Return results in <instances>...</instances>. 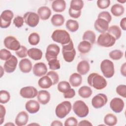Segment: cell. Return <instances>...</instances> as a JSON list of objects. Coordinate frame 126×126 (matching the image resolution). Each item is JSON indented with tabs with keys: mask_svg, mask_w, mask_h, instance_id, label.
I'll list each match as a JSON object with an SVG mask.
<instances>
[{
	"mask_svg": "<svg viewBox=\"0 0 126 126\" xmlns=\"http://www.w3.org/2000/svg\"><path fill=\"white\" fill-rule=\"evenodd\" d=\"M104 123L109 126H115L117 123V117L112 113H108L104 118Z\"/></svg>",
	"mask_w": 126,
	"mask_h": 126,
	"instance_id": "34",
	"label": "cell"
},
{
	"mask_svg": "<svg viewBox=\"0 0 126 126\" xmlns=\"http://www.w3.org/2000/svg\"><path fill=\"white\" fill-rule=\"evenodd\" d=\"M47 70L46 65L42 62L36 63L34 64L32 68L33 74L37 77H41L45 75Z\"/></svg>",
	"mask_w": 126,
	"mask_h": 126,
	"instance_id": "16",
	"label": "cell"
},
{
	"mask_svg": "<svg viewBox=\"0 0 126 126\" xmlns=\"http://www.w3.org/2000/svg\"><path fill=\"white\" fill-rule=\"evenodd\" d=\"M51 38L56 42L62 45L68 44L71 39L69 33L64 30H56L52 34Z\"/></svg>",
	"mask_w": 126,
	"mask_h": 126,
	"instance_id": "2",
	"label": "cell"
},
{
	"mask_svg": "<svg viewBox=\"0 0 126 126\" xmlns=\"http://www.w3.org/2000/svg\"><path fill=\"white\" fill-rule=\"evenodd\" d=\"M51 14V9L46 6H41L37 10V14L42 20H48L50 17Z\"/></svg>",
	"mask_w": 126,
	"mask_h": 126,
	"instance_id": "21",
	"label": "cell"
},
{
	"mask_svg": "<svg viewBox=\"0 0 126 126\" xmlns=\"http://www.w3.org/2000/svg\"><path fill=\"white\" fill-rule=\"evenodd\" d=\"M60 51V48L59 46L55 44H49L46 48V51L45 53V58L47 61L54 59H57L58 55Z\"/></svg>",
	"mask_w": 126,
	"mask_h": 126,
	"instance_id": "9",
	"label": "cell"
},
{
	"mask_svg": "<svg viewBox=\"0 0 126 126\" xmlns=\"http://www.w3.org/2000/svg\"><path fill=\"white\" fill-rule=\"evenodd\" d=\"M17 56L20 58H24L28 55V50L27 48L23 45H21L20 48L17 51H15Z\"/></svg>",
	"mask_w": 126,
	"mask_h": 126,
	"instance_id": "43",
	"label": "cell"
},
{
	"mask_svg": "<svg viewBox=\"0 0 126 126\" xmlns=\"http://www.w3.org/2000/svg\"><path fill=\"white\" fill-rule=\"evenodd\" d=\"M116 40L108 32L101 33L98 37L97 44L102 47H109L113 46Z\"/></svg>",
	"mask_w": 126,
	"mask_h": 126,
	"instance_id": "7",
	"label": "cell"
},
{
	"mask_svg": "<svg viewBox=\"0 0 126 126\" xmlns=\"http://www.w3.org/2000/svg\"><path fill=\"white\" fill-rule=\"evenodd\" d=\"M4 126H15V125H14V124H13V123H10V122H9L8 123L5 124L4 125Z\"/></svg>",
	"mask_w": 126,
	"mask_h": 126,
	"instance_id": "57",
	"label": "cell"
},
{
	"mask_svg": "<svg viewBox=\"0 0 126 126\" xmlns=\"http://www.w3.org/2000/svg\"><path fill=\"white\" fill-rule=\"evenodd\" d=\"M10 98V94L5 90H1L0 92V102L1 104H5L9 101Z\"/></svg>",
	"mask_w": 126,
	"mask_h": 126,
	"instance_id": "40",
	"label": "cell"
},
{
	"mask_svg": "<svg viewBox=\"0 0 126 126\" xmlns=\"http://www.w3.org/2000/svg\"><path fill=\"white\" fill-rule=\"evenodd\" d=\"M0 125H1L4 120V117L6 114V109L4 106L0 105Z\"/></svg>",
	"mask_w": 126,
	"mask_h": 126,
	"instance_id": "50",
	"label": "cell"
},
{
	"mask_svg": "<svg viewBox=\"0 0 126 126\" xmlns=\"http://www.w3.org/2000/svg\"><path fill=\"white\" fill-rule=\"evenodd\" d=\"M69 83L73 87H77L81 85L82 78L81 74L78 73H73L69 77Z\"/></svg>",
	"mask_w": 126,
	"mask_h": 126,
	"instance_id": "26",
	"label": "cell"
},
{
	"mask_svg": "<svg viewBox=\"0 0 126 126\" xmlns=\"http://www.w3.org/2000/svg\"><path fill=\"white\" fill-rule=\"evenodd\" d=\"M68 13L70 17H71L73 18H75V19H77V18H78L81 16V11H74V10H73L69 8Z\"/></svg>",
	"mask_w": 126,
	"mask_h": 126,
	"instance_id": "51",
	"label": "cell"
},
{
	"mask_svg": "<svg viewBox=\"0 0 126 126\" xmlns=\"http://www.w3.org/2000/svg\"><path fill=\"white\" fill-rule=\"evenodd\" d=\"M42 51L38 48H32L28 50V55L34 61L40 60L42 57Z\"/></svg>",
	"mask_w": 126,
	"mask_h": 126,
	"instance_id": "25",
	"label": "cell"
},
{
	"mask_svg": "<svg viewBox=\"0 0 126 126\" xmlns=\"http://www.w3.org/2000/svg\"><path fill=\"white\" fill-rule=\"evenodd\" d=\"M124 11L125 8L121 4L116 3L112 5L111 8V12L112 14L116 17L121 16L124 14Z\"/></svg>",
	"mask_w": 126,
	"mask_h": 126,
	"instance_id": "32",
	"label": "cell"
},
{
	"mask_svg": "<svg viewBox=\"0 0 126 126\" xmlns=\"http://www.w3.org/2000/svg\"><path fill=\"white\" fill-rule=\"evenodd\" d=\"M110 3V0H98L96 2V4L99 8L105 9L109 6Z\"/></svg>",
	"mask_w": 126,
	"mask_h": 126,
	"instance_id": "46",
	"label": "cell"
},
{
	"mask_svg": "<svg viewBox=\"0 0 126 126\" xmlns=\"http://www.w3.org/2000/svg\"><path fill=\"white\" fill-rule=\"evenodd\" d=\"M19 67L21 72L25 73H29L32 67L31 61L27 58H23L20 61Z\"/></svg>",
	"mask_w": 126,
	"mask_h": 126,
	"instance_id": "20",
	"label": "cell"
},
{
	"mask_svg": "<svg viewBox=\"0 0 126 126\" xmlns=\"http://www.w3.org/2000/svg\"><path fill=\"white\" fill-rule=\"evenodd\" d=\"M124 55L123 52L120 50H114L111 51L109 53V57L113 60H120Z\"/></svg>",
	"mask_w": 126,
	"mask_h": 126,
	"instance_id": "39",
	"label": "cell"
},
{
	"mask_svg": "<svg viewBox=\"0 0 126 126\" xmlns=\"http://www.w3.org/2000/svg\"><path fill=\"white\" fill-rule=\"evenodd\" d=\"M49 68L52 70H57L60 68L61 65L60 61L58 59H54L48 62Z\"/></svg>",
	"mask_w": 126,
	"mask_h": 126,
	"instance_id": "41",
	"label": "cell"
},
{
	"mask_svg": "<svg viewBox=\"0 0 126 126\" xmlns=\"http://www.w3.org/2000/svg\"><path fill=\"white\" fill-rule=\"evenodd\" d=\"M46 75L49 76L52 80L53 82V85H54L58 83L59 77L56 72L54 71H50L47 73Z\"/></svg>",
	"mask_w": 126,
	"mask_h": 126,
	"instance_id": "44",
	"label": "cell"
},
{
	"mask_svg": "<svg viewBox=\"0 0 126 126\" xmlns=\"http://www.w3.org/2000/svg\"><path fill=\"white\" fill-rule=\"evenodd\" d=\"M62 54L65 62L70 63L74 60L76 55V51L72 40L68 44L63 45Z\"/></svg>",
	"mask_w": 126,
	"mask_h": 126,
	"instance_id": "3",
	"label": "cell"
},
{
	"mask_svg": "<svg viewBox=\"0 0 126 126\" xmlns=\"http://www.w3.org/2000/svg\"><path fill=\"white\" fill-rule=\"evenodd\" d=\"M107 96L104 94H98L93 97L92 99V104L96 109L103 107L107 102Z\"/></svg>",
	"mask_w": 126,
	"mask_h": 126,
	"instance_id": "12",
	"label": "cell"
},
{
	"mask_svg": "<svg viewBox=\"0 0 126 126\" xmlns=\"http://www.w3.org/2000/svg\"><path fill=\"white\" fill-rule=\"evenodd\" d=\"M0 69H1V74H0V77H1L2 76V75H3V68H2V67L1 66H0Z\"/></svg>",
	"mask_w": 126,
	"mask_h": 126,
	"instance_id": "58",
	"label": "cell"
},
{
	"mask_svg": "<svg viewBox=\"0 0 126 126\" xmlns=\"http://www.w3.org/2000/svg\"><path fill=\"white\" fill-rule=\"evenodd\" d=\"M25 108L29 113L31 114H34L39 110L40 105L36 100H30L26 103Z\"/></svg>",
	"mask_w": 126,
	"mask_h": 126,
	"instance_id": "18",
	"label": "cell"
},
{
	"mask_svg": "<svg viewBox=\"0 0 126 126\" xmlns=\"http://www.w3.org/2000/svg\"><path fill=\"white\" fill-rule=\"evenodd\" d=\"M78 93L79 96L83 98H87L91 96L93 91L90 87L83 86L79 88Z\"/></svg>",
	"mask_w": 126,
	"mask_h": 126,
	"instance_id": "30",
	"label": "cell"
},
{
	"mask_svg": "<svg viewBox=\"0 0 126 126\" xmlns=\"http://www.w3.org/2000/svg\"><path fill=\"white\" fill-rule=\"evenodd\" d=\"M125 106V103L122 99L119 97H115L113 98L110 102V107L112 110L116 113L121 112Z\"/></svg>",
	"mask_w": 126,
	"mask_h": 126,
	"instance_id": "14",
	"label": "cell"
},
{
	"mask_svg": "<svg viewBox=\"0 0 126 126\" xmlns=\"http://www.w3.org/2000/svg\"><path fill=\"white\" fill-rule=\"evenodd\" d=\"M12 54L10 51L5 49H2L0 51V58L2 61H7L11 58Z\"/></svg>",
	"mask_w": 126,
	"mask_h": 126,
	"instance_id": "42",
	"label": "cell"
},
{
	"mask_svg": "<svg viewBox=\"0 0 126 126\" xmlns=\"http://www.w3.org/2000/svg\"><path fill=\"white\" fill-rule=\"evenodd\" d=\"M83 40L87 41L90 43L92 45L94 44L95 41L96 35L95 33L91 30H88L85 32L83 35Z\"/></svg>",
	"mask_w": 126,
	"mask_h": 126,
	"instance_id": "31",
	"label": "cell"
},
{
	"mask_svg": "<svg viewBox=\"0 0 126 126\" xmlns=\"http://www.w3.org/2000/svg\"><path fill=\"white\" fill-rule=\"evenodd\" d=\"M25 23L32 28L35 27L39 22V17L37 14L33 12H28L24 15Z\"/></svg>",
	"mask_w": 126,
	"mask_h": 126,
	"instance_id": "10",
	"label": "cell"
},
{
	"mask_svg": "<svg viewBox=\"0 0 126 126\" xmlns=\"http://www.w3.org/2000/svg\"><path fill=\"white\" fill-rule=\"evenodd\" d=\"M78 125L79 126H93L91 122H90L89 121L86 120H84L81 121L79 123Z\"/></svg>",
	"mask_w": 126,
	"mask_h": 126,
	"instance_id": "53",
	"label": "cell"
},
{
	"mask_svg": "<svg viewBox=\"0 0 126 126\" xmlns=\"http://www.w3.org/2000/svg\"><path fill=\"white\" fill-rule=\"evenodd\" d=\"M75 95V92L73 89H71L67 93L63 94V96L65 98H71Z\"/></svg>",
	"mask_w": 126,
	"mask_h": 126,
	"instance_id": "52",
	"label": "cell"
},
{
	"mask_svg": "<svg viewBox=\"0 0 126 126\" xmlns=\"http://www.w3.org/2000/svg\"><path fill=\"white\" fill-rule=\"evenodd\" d=\"M14 14L10 10H5L0 14V24L1 28L6 29L11 24V20L13 18Z\"/></svg>",
	"mask_w": 126,
	"mask_h": 126,
	"instance_id": "8",
	"label": "cell"
},
{
	"mask_svg": "<svg viewBox=\"0 0 126 126\" xmlns=\"http://www.w3.org/2000/svg\"><path fill=\"white\" fill-rule=\"evenodd\" d=\"M38 94L37 89L33 86H27L22 88L20 91V95L24 98H33Z\"/></svg>",
	"mask_w": 126,
	"mask_h": 126,
	"instance_id": "13",
	"label": "cell"
},
{
	"mask_svg": "<svg viewBox=\"0 0 126 126\" xmlns=\"http://www.w3.org/2000/svg\"><path fill=\"white\" fill-rule=\"evenodd\" d=\"M51 126H63V124L61 122L58 121V120H55L54 121L52 122V123L51 124Z\"/></svg>",
	"mask_w": 126,
	"mask_h": 126,
	"instance_id": "56",
	"label": "cell"
},
{
	"mask_svg": "<svg viewBox=\"0 0 126 126\" xmlns=\"http://www.w3.org/2000/svg\"><path fill=\"white\" fill-rule=\"evenodd\" d=\"M37 96L38 101L43 105L47 104L50 100V94L46 90L39 91Z\"/></svg>",
	"mask_w": 126,
	"mask_h": 126,
	"instance_id": "22",
	"label": "cell"
},
{
	"mask_svg": "<svg viewBox=\"0 0 126 126\" xmlns=\"http://www.w3.org/2000/svg\"><path fill=\"white\" fill-rule=\"evenodd\" d=\"M5 47L8 49L17 51L21 47L19 41L14 36H8L6 37L3 41Z\"/></svg>",
	"mask_w": 126,
	"mask_h": 126,
	"instance_id": "11",
	"label": "cell"
},
{
	"mask_svg": "<svg viewBox=\"0 0 126 126\" xmlns=\"http://www.w3.org/2000/svg\"><path fill=\"white\" fill-rule=\"evenodd\" d=\"M71 108L72 106L70 101H63L56 106L55 109L56 115L60 119L64 118L70 113Z\"/></svg>",
	"mask_w": 126,
	"mask_h": 126,
	"instance_id": "5",
	"label": "cell"
},
{
	"mask_svg": "<svg viewBox=\"0 0 126 126\" xmlns=\"http://www.w3.org/2000/svg\"><path fill=\"white\" fill-rule=\"evenodd\" d=\"M100 67L103 75L106 78H111L114 75L115 68L114 63L110 60L107 59L103 60L100 63Z\"/></svg>",
	"mask_w": 126,
	"mask_h": 126,
	"instance_id": "6",
	"label": "cell"
},
{
	"mask_svg": "<svg viewBox=\"0 0 126 126\" xmlns=\"http://www.w3.org/2000/svg\"><path fill=\"white\" fill-rule=\"evenodd\" d=\"M121 73L124 77L126 76V63H124L121 66Z\"/></svg>",
	"mask_w": 126,
	"mask_h": 126,
	"instance_id": "54",
	"label": "cell"
},
{
	"mask_svg": "<svg viewBox=\"0 0 126 126\" xmlns=\"http://www.w3.org/2000/svg\"><path fill=\"white\" fill-rule=\"evenodd\" d=\"M72 110L74 113L80 118L86 117L89 113L88 106L81 100H78L74 102Z\"/></svg>",
	"mask_w": 126,
	"mask_h": 126,
	"instance_id": "4",
	"label": "cell"
},
{
	"mask_svg": "<svg viewBox=\"0 0 126 126\" xmlns=\"http://www.w3.org/2000/svg\"><path fill=\"white\" fill-rule=\"evenodd\" d=\"M39 125L38 124H29V125Z\"/></svg>",
	"mask_w": 126,
	"mask_h": 126,
	"instance_id": "60",
	"label": "cell"
},
{
	"mask_svg": "<svg viewBox=\"0 0 126 126\" xmlns=\"http://www.w3.org/2000/svg\"><path fill=\"white\" fill-rule=\"evenodd\" d=\"M84 6V2L82 0H72L70 1L69 9L73 10L81 11Z\"/></svg>",
	"mask_w": 126,
	"mask_h": 126,
	"instance_id": "36",
	"label": "cell"
},
{
	"mask_svg": "<svg viewBox=\"0 0 126 126\" xmlns=\"http://www.w3.org/2000/svg\"><path fill=\"white\" fill-rule=\"evenodd\" d=\"M18 63V60L14 55H12L11 58L6 61L4 63L3 68L7 73L13 72L16 68Z\"/></svg>",
	"mask_w": 126,
	"mask_h": 126,
	"instance_id": "15",
	"label": "cell"
},
{
	"mask_svg": "<svg viewBox=\"0 0 126 126\" xmlns=\"http://www.w3.org/2000/svg\"><path fill=\"white\" fill-rule=\"evenodd\" d=\"M57 88L60 92L63 94L67 93L71 89L69 83L65 81H62L58 83Z\"/></svg>",
	"mask_w": 126,
	"mask_h": 126,
	"instance_id": "37",
	"label": "cell"
},
{
	"mask_svg": "<svg viewBox=\"0 0 126 126\" xmlns=\"http://www.w3.org/2000/svg\"><path fill=\"white\" fill-rule=\"evenodd\" d=\"M64 125L65 126H76L78 125L77 120L74 117H69L65 121Z\"/></svg>",
	"mask_w": 126,
	"mask_h": 126,
	"instance_id": "48",
	"label": "cell"
},
{
	"mask_svg": "<svg viewBox=\"0 0 126 126\" xmlns=\"http://www.w3.org/2000/svg\"><path fill=\"white\" fill-rule=\"evenodd\" d=\"M38 85L41 88L48 89L53 85V82L49 76L45 75L38 80Z\"/></svg>",
	"mask_w": 126,
	"mask_h": 126,
	"instance_id": "27",
	"label": "cell"
},
{
	"mask_svg": "<svg viewBox=\"0 0 126 126\" xmlns=\"http://www.w3.org/2000/svg\"><path fill=\"white\" fill-rule=\"evenodd\" d=\"M98 18H102L105 20L106 21L109 23L112 20V17L109 12L104 11L99 13L97 16Z\"/></svg>",
	"mask_w": 126,
	"mask_h": 126,
	"instance_id": "47",
	"label": "cell"
},
{
	"mask_svg": "<svg viewBox=\"0 0 126 126\" xmlns=\"http://www.w3.org/2000/svg\"><path fill=\"white\" fill-rule=\"evenodd\" d=\"M120 26L124 31L126 30V18L124 17L121 20Z\"/></svg>",
	"mask_w": 126,
	"mask_h": 126,
	"instance_id": "55",
	"label": "cell"
},
{
	"mask_svg": "<svg viewBox=\"0 0 126 126\" xmlns=\"http://www.w3.org/2000/svg\"><path fill=\"white\" fill-rule=\"evenodd\" d=\"M116 93L124 98L126 97V86L125 85H120L116 89Z\"/></svg>",
	"mask_w": 126,
	"mask_h": 126,
	"instance_id": "45",
	"label": "cell"
},
{
	"mask_svg": "<svg viewBox=\"0 0 126 126\" xmlns=\"http://www.w3.org/2000/svg\"><path fill=\"white\" fill-rule=\"evenodd\" d=\"M52 9L56 12H62L66 8V2L64 0H56L52 3Z\"/></svg>",
	"mask_w": 126,
	"mask_h": 126,
	"instance_id": "24",
	"label": "cell"
},
{
	"mask_svg": "<svg viewBox=\"0 0 126 126\" xmlns=\"http://www.w3.org/2000/svg\"><path fill=\"white\" fill-rule=\"evenodd\" d=\"M29 120V115L25 111L19 112L16 117L15 123L18 126H23L26 125Z\"/></svg>",
	"mask_w": 126,
	"mask_h": 126,
	"instance_id": "19",
	"label": "cell"
},
{
	"mask_svg": "<svg viewBox=\"0 0 126 126\" xmlns=\"http://www.w3.org/2000/svg\"><path fill=\"white\" fill-rule=\"evenodd\" d=\"M108 33L113 36L116 40L119 39L122 34V31L120 27L117 25H112L109 27Z\"/></svg>",
	"mask_w": 126,
	"mask_h": 126,
	"instance_id": "29",
	"label": "cell"
},
{
	"mask_svg": "<svg viewBox=\"0 0 126 126\" xmlns=\"http://www.w3.org/2000/svg\"><path fill=\"white\" fill-rule=\"evenodd\" d=\"M87 82L89 86L99 90L104 89L107 85L106 79L95 72L92 73L88 76Z\"/></svg>",
	"mask_w": 126,
	"mask_h": 126,
	"instance_id": "1",
	"label": "cell"
},
{
	"mask_svg": "<svg viewBox=\"0 0 126 126\" xmlns=\"http://www.w3.org/2000/svg\"><path fill=\"white\" fill-rule=\"evenodd\" d=\"M65 26L70 32H76L79 27L78 22L72 19H68L66 22Z\"/></svg>",
	"mask_w": 126,
	"mask_h": 126,
	"instance_id": "35",
	"label": "cell"
},
{
	"mask_svg": "<svg viewBox=\"0 0 126 126\" xmlns=\"http://www.w3.org/2000/svg\"><path fill=\"white\" fill-rule=\"evenodd\" d=\"M24 20L23 17L20 16H17L16 17H15L13 21L14 25L18 28L22 27L24 24Z\"/></svg>",
	"mask_w": 126,
	"mask_h": 126,
	"instance_id": "49",
	"label": "cell"
},
{
	"mask_svg": "<svg viewBox=\"0 0 126 126\" xmlns=\"http://www.w3.org/2000/svg\"><path fill=\"white\" fill-rule=\"evenodd\" d=\"M90 64L88 61L83 60L80 61L77 64V71L81 75L86 74L90 70Z\"/></svg>",
	"mask_w": 126,
	"mask_h": 126,
	"instance_id": "23",
	"label": "cell"
},
{
	"mask_svg": "<svg viewBox=\"0 0 126 126\" xmlns=\"http://www.w3.org/2000/svg\"><path fill=\"white\" fill-rule=\"evenodd\" d=\"M29 43L32 45H36L40 41V36L36 32H32L28 37Z\"/></svg>",
	"mask_w": 126,
	"mask_h": 126,
	"instance_id": "38",
	"label": "cell"
},
{
	"mask_svg": "<svg viewBox=\"0 0 126 126\" xmlns=\"http://www.w3.org/2000/svg\"><path fill=\"white\" fill-rule=\"evenodd\" d=\"M65 19L62 14H56L53 15L51 19L52 25L55 27H59L62 26L64 22Z\"/></svg>",
	"mask_w": 126,
	"mask_h": 126,
	"instance_id": "33",
	"label": "cell"
},
{
	"mask_svg": "<svg viewBox=\"0 0 126 126\" xmlns=\"http://www.w3.org/2000/svg\"><path fill=\"white\" fill-rule=\"evenodd\" d=\"M92 44L89 42L83 40L78 44L77 49L79 52L82 54H86L90 51L92 49Z\"/></svg>",
	"mask_w": 126,
	"mask_h": 126,
	"instance_id": "28",
	"label": "cell"
},
{
	"mask_svg": "<svg viewBox=\"0 0 126 126\" xmlns=\"http://www.w3.org/2000/svg\"><path fill=\"white\" fill-rule=\"evenodd\" d=\"M94 27L98 32L102 33L106 32L108 30L109 28V23L104 19L97 18L94 22Z\"/></svg>",
	"mask_w": 126,
	"mask_h": 126,
	"instance_id": "17",
	"label": "cell"
},
{
	"mask_svg": "<svg viewBox=\"0 0 126 126\" xmlns=\"http://www.w3.org/2000/svg\"><path fill=\"white\" fill-rule=\"evenodd\" d=\"M119 2H121V3H125L126 1V0H125L124 1H118Z\"/></svg>",
	"mask_w": 126,
	"mask_h": 126,
	"instance_id": "59",
	"label": "cell"
}]
</instances>
